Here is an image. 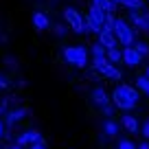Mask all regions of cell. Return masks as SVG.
<instances>
[{
  "instance_id": "6da1fadb",
  "label": "cell",
  "mask_w": 149,
  "mask_h": 149,
  "mask_svg": "<svg viewBox=\"0 0 149 149\" xmlns=\"http://www.w3.org/2000/svg\"><path fill=\"white\" fill-rule=\"evenodd\" d=\"M112 99H114V105L116 107H121V110H132V107L138 103V90L127 86V84H123V86H118V88L114 90Z\"/></svg>"
},
{
  "instance_id": "7a4b0ae2",
  "label": "cell",
  "mask_w": 149,
  "mask_h": 149,
  "mask_svg": "<svg viewBox=\"0 0 149 149\" xmlns=\"http://www.w3.org/2000/svg\"><path fill=\"white\" fill-rule=\"evenodd\" d=\"M64 59L70 66H77V68H84L88 64V51L84 46H66L64 48Z\"/></svg>"
},
{
  "instance_id": "3957f363",
  "label": "cell",
  "mask_w": 149,
  "mask_h": 149,
  "mask_svg": "<svg viewBox=\"0 0 149 149\" xmlns=\"http://www.w3.org/2000/svg\"><path fill=\"white\" fill-rule=\"evenodd\" d=\"M86 20H88V24H90V31H92V33H99V31L103 29V24H105V11H103L101 7L92 5V7L88 9Z\"/></svg>"
},
{
  "instance_id": "277c9868",
  "label": "cell",
  "mask_w": 149,
  "mask_h": 149,
  "mask_svg": "<svg viewBox=\"0 0 149 149\" xmlns=\"http://www.w3.org/2000/svg\"><path fill=\"white\" fill-rule=\"evenodd\" d=\"M114 33H116L118 37V44H123V46H132L134 44V31L130 29V24L125 22V20H118L114 22Z\"/></svg>"
},
{
  "instance_id": "5b68a950",
  "label": "cell",
  "mask_w": 149,
  "mask_h": 149,
  "mask_svg": "<svg viewBox=\"0 0 149 149\" xmlns=\"http://www.w3.org/2000/svg\"><path fill=\"white\" fill-rule=\"evenodd\" d=\"M64 18H66V22H68L77 33H84V15H81L77 9H72V7L64 9Z\"/></svg>"
},
{
  "instance_id": "8992f818",
  "label": "cell",
  "mask_w": 149,
  "mask_h": 149,
  "mask_svg": "<svg viewBox=\"0 0 149 149\" xmlns=\"http://www.w3.org/2000/svg\"><path fill=\"white\" fill-rule=\"evenodd\" d=\"M99 42H101L105 48H114V46H118V37H116V33H114V29L103 26L101 31H99Z\"/></svg>"
},
{
  "instance_id": "52a82bcc",
  "label": "cell",
  "mask_w": 149,
  "mask_h": 149,
  "mask_svg": "<svg viewBox=\"0 0 149 149\" xmlns=\"http://www.w3.org/2000/svg\"><path fill=\"white\" fill-rule=\"evenodd\" d=\"M130 20L136 29L140 31H149V13H143V11H132L130 13Z\"/></svg>"
},
{
  "instance_id": "ba28073f",
  "label": "cell",
  "mask_w": 149,
  "mask_h": 149,
  "mask_svg": "<svg viewBox=\"0 0 149 149\" xmlns=\"http://www.w3.org/2000/svg\"><path fill=\"white\" fill-rule=\"evenodd\" d=\"M140 59H143V55H140L134 46H125L123 48V61H125L127 66H138Z\"/></svg>"
},
{
  "instance_id": "9c48e42d",
  "label": "cell",
  "mask_w": 149,
  "mask_h": 149,
  "mask_svg": "<svg viewBox=\"0 0 149 149\" xmlns=\"http://www.w3.org/2000/svg\"><path fill=\"white\" fill-rule=\"evenodd\" d=\"M99 74H103V77H110V79H121V70L116 68V64H112V61H107V64H103L101 68L97 70Z\"/></svg>"
},
{
  "instance_id": "30bf717a",
  "label": "cell",
  "mask_w": 149,
  "mask_h": 149,
  "mask_svg": "<svg viewBox=\"0 0 149 149\" xmlns=\"http://www.w3.org/2000/svg\"><path fill=\"white\" fill-rule=\"evenodd\" d=\"M33 26H35L37 31H46L48 29V18L42 11H35V13H33Z\"/></svg>"
},
{
  "instance_id": "8fae6325",
  "label": "cell",
  "mask_w": 149,
  "mask_h": 149,
  "mask_svg": "<svg viewBox=\"0 0 149 149\" xmlns=\"http://www.w3.org/2000/svg\"><path fill=\"white\" fill-rule=\"evenodd\" d=\"M92 101H94V105H105V103H110V99H107V92L103 88H94L92 90Z\"/></svg>"
},
{
  "instance_id": "7c38bea8",
  "label": "cell",
  "mask_w": 149,
  "mask_h": 149,
  "mask_svg": "<svg viewBox=\"0 0 149 149\" xmlns=\"http://www.w3.org/2000/svg\"><path fill=\"white\" fill-rule=\"evenodd\" d=\"M92 5H97V7H101L103 11H105V13H114V11H116V2H114V0H92Z\"/></svg>"
},
{
  "instance_id": "4fadbf2b",
  "label": "cell",
  "mask_w": 149,
  "mask_h": 149,
  "mask_svg": "<svg viewBox=\"0 0 149 149\" xmlns=\"http://www.w3.org/2000/svg\"><path fill=\"white\" fill-rule=\"evenodd\" d=\"M22 116H24V110H22V107H20V110H11V112H7V118H5L7 127L13 125V123H18Z\"/></svg>"
},
{
  "instance_id": "5bb4252c",
  "label": "cell",
  "mask_w": 149,
  "mask_h": 149,
  "mask_svg": "<svg viewBox=\"0 0 149 149\" xmlns=\"http://www.w3.org/2000/svg\"><path fill=\"white\" fill-rule=\"evenodd\" d=\"M121 123H123V127H125L127 132H132V134H134V132L138 130V123H136V118H134V116H130V114L121 116Z\"/></svg>"
},
{
  "instance_id": "9a60e30c",
  "label": "cell",
  "mask_w": 149,
  "mask_h": 149,
  "mask_svg": "<svg viewBox=\"0 0 149 149\" xmlns=\"http://www.w3.org/2000/svg\"><path fill=\"white\" fill-rule=\"evenodd\" d=\"M107 59H110L112 64H121V61H123V51H121L118 46L107 48Z\"/></svg>"
},
{
  "instance_id": "2e32d148",
  "label": "cell",
  "mask_w": 149,
  "mask_h": 149,
  "mask_svg": "<svg viewBox=\"0 0 149 149\" xmlns=\"http://www.w3.org/2000/svg\"><path fill=\"white\" fill-rule=\"evenodd\" d=\"M118 5L130 11H140L143 9V0H118Z\"/></svg>"
},
{
  "instance_id": "e0dca14e",
  "label": "cell",
  "mask_w": 149,
  "mask_h": 149,
  "mask_svg": "<svg viewBox=\"0 0 149 149\" xmlns=\"http://www.w3.org/2000/svg\"><path fill=\"white\" fill-rule=\"evenodd\" d=\"M136 88H138L140 92L149 94V77H147V74H140L138 79H136Z\"/></svg>"
},
{
  "instance_id": "ac0fdd59",
  "label": "cell",
  "mask_w": 149,
  "mask_h": 149,
  "mask_svg": "<svg viewBox=\"0 0 149 149\" xmlns=\"http://www.w3.org/2000/svg\"><path fill=\"white\" fill-rule=\"evenodd\" d=\"M26 134H29V145H37V143H44L42 134H40L37 130H29Z\"/></svg>"
},
{
  "instance_id": "d6986e66",
  "label": "cell",
  "mask_w": 149,
  "mask_h": 149,
  "mask_svg": "<svg viewBox=\"0 0 149 149\" xmlns=\"http://www.w3.org/2000/svg\"><path fill=\"white\" fill-rule=\"evenodd\" d=\"M105 134L110 136V138H114V136L118 134V125L114 121H105Z\"/></svg>"
},
{
  "instance_id": "ffe728a7",
  "label": "cell",
  "mask_w": 149,
  "mask_h": 149,
  "mask_svg": "<svg viewBox=\"0 0 149 149\" xmlns=\"http://www.w3.org/2000/svg\"><path fill=\"white\" fill-rule=\"evenodd\" d=\"M118 149H138V145H134L130 138H123L118 140Z\"/></svg>"
},
{
  "instance_id": "44dd1931",
  "label": "cell",
  "mask_w": 149,
  "mask_h": 149,
  "mask_svg": "<svg viewBox=\"0 0 149 149\" xmlns=\"http://www.w3.org/2000/svg\"><path fill=\"white\" fill-rule=\"evenodd\" d=\"M134 48H136V51H138L140 53V55H149V46H147V44H143V42H138V44H134Z\"/></svg>"
},
{
  "instance_id": "7402d4cb",
  "label": "cell",
  "mask_w": 149,
  "mask_h": 149,
  "mask_svg": "<svg viewBox=\"0 0 149 149\" xmlns=\"http://www.w3.org/2000/svg\"><path fill=\"white\" fill-rule=\"evenodd\" d=\"M114 22H116L114 13H105V24H103V26H107V29H114Z\"/></svg>"
},
{
  "instance_id": "603a6c76",
  "label": "cell",
  "mask_w": 149,
  "mask_h": 149,
  "mask_svg": "<svg viewBox=\"0 0 149 149\" xmlns=\"http://www.w3.org/2000/svg\"><path fill=\"white\" fill-rule=\"evenodd\" d=\"M18 145H22V147H29V134L26 132H22V134L18 136V140H15Z\"/></svg>"
},
{
  "instance_id": "cb8c5ba5",
  "label": "cell",
  "mask_w": 149,
  "mask_h": 149,
  "mask_svg": "<svg viewBox=\"0 0 149 149\" xmlns=\"http://www.w3.org/2000/svg\"><path fill=\"white\" fill-rule=\"evenodd\" d=\"M55 35H66V26L64 24H55Z\"/></svg>"
},
{
  "instance_id": "d4e9b609",
  "label": "cell",
  "mask_w": 149,
  "mask_h": 149,
  "mask_svg": "<svg viewBox=\"0 0 149 149\" xmlns=\"http://www.w3.org/2000/svg\"><path fill=\"white\" fill-rule=\"evenodd\" d=\"M101 112H103V114H105V116H110V114H112V105H110V103H105V105H101Z\"/></svg>"
},
{
  "instance_id": "484cf974",
  "label": "cell",
  "mask_w": 149,
  "mask_h": 149,
  "mask_svg": "<svg viewBox=\"0 0 149 149\" xmlns=\"http://www.w3.org/2000/svg\"><path fill=\"white\" fill-rule=\"evenodd\" d=\"M7 86H9V79H7L2 72H0V88H7Z\"/></svg>"
},
{
  "instance_id": "4316f807",
  "label": "cell",
  "mask_w": 149,
  "mask_h": 149,
  "mask_svg": "<svg viewBox=\"0 0 149 149\" xmlns=\"http://www.w3.org/2000/svg\"><path fill=\"white\" fill-rule=\"evenodd\" d=\"M143 134L149 138V121H145V123H143Z\"/></svg>"
},
{
  "instance_id": "83f0119b",
  "label": "cell",
  "mask_w": 149,
  "mask_h": 149,
  "mask_svg": "<svg viewBox=\"0 0 149 149\" xmlns=\"http://www.w3.org/2000/svg\"><path fill=\"white\" fill-rule=\"evenodd\" d=\"M5 130H7V123H5V121H0V138L5 136Z\"/></svg>"
},
{
  "instance_id": "f1b7e54d",
  "label": "cell",
  "mask_w": 149,
  "mask_h": 149,
  "mask_svg": "<svg viewBox=\"0 0 149 149\" xmlns=\"http://www.w3.org/2000/svg\"><path fill=\"white\" fill-rule=\"evenodd\" d=\"M29 149H46L44 143H37V145H29Z\"/></svg>"
},
{
  "instance_id": "f546056e",
  "label": "cell",
  "mask_w": 149,
  "mask_h": 149,
  "mask_svg": "<svg viewBox=\"0 0 149 149\" xmlns=\"http://www.w3.org/2000/svg\"><path fill=\"white\" fill-rule=\"evenodd\" d=\"M138 149H149V143H147V140H145V143H140V145H138Z\"/></svg>"
},
{
  "instance_id": "4dcf8cb0",
  "label": "cell",
  "mask_w": 149,
  "mask_h": 149,
  "mask_svg": "<svg viewBox=\"0 0 149 149\" xmlns=\"http://www.w3.org/2000/svg\"><path fill=\"white\" fill-rule=\"evenodd\" d=\"M9 149H24V147H22V145H18V143H15V145H11Z\"/></svg>"
},
{
  "instance_id": "1f68e13d",
  "label": "cell",
  "mask_w": 149,
  "mask_h": 149,
  "mask_svg": "<svg viewBox=\"0 0 149 149\" xmlns=\"http://www.w3.org/2000/svg\"><path fill=\"white\" fill-rule=\"evenodd\" d=\"M145 74H147V77H149V68H147V70H145Z\"/></svg>"
}]
</instances>
